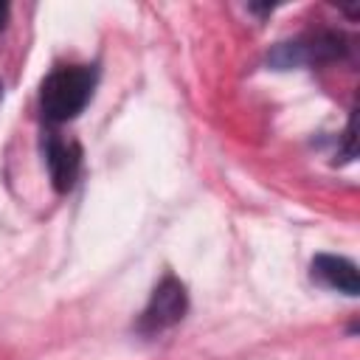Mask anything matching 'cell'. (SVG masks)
Wrapping results in <instances>:
<instances>
[{"instance_id": "obj_1", "label": "cell", "mask_w": 360, "mask_h": 360, "mask_svg": "<svg viewBox=\"0 0 360 360\" xmlns=\"http://www.w3.org/2000/svg\"><path fill=\"white\" fill-rule=\"evenodd\" d=\"M98 84L96 65H59L39 84V112L48 127L68 124L84 112Z\"/></svg>"}, {"instance_id": "obj_2", "label": "cell", "mask_w": 360, "mask_h": 360, "mask_svg": "<svg viewBox=\"0 0 360 360\" xmlns=\"http://www.w3.org/2000/svg\"><path fill=\"white\" fill-rule=\"evenodd\" d=\"M346 53H349V42L343 34H338L332 28H318V31H307L295 39L278 42L267 53V62L278 70H290V68L329 65V62L343 59Z\"/></svg>"}, {"instance_id": "obj_3", "label": "cell", "mask_w": 360, "mask_h": 360, "mask_svg": "<svg viewBox=\"0 0 360 360\" xmlns=\"http://www.w3.org/2000/svg\"><path fill=\"white\" fill-rule=\"evenodd\" d=\"M186 312H188V290L174 273H166L155 284L146 307L141 309L135 321V332L141 338H160L163 332L174 329L186 318Z\"/></svg>"}, {"instance_id": "obj_4", "label": "cell", "mask_w": 360, "mask_h": 360, "mask_svg": "<svg viewBox=\"0 0 360 360\" xmlns=\"http://www.w3.org/2000/svg\"><path fill=\"white\" fill-rule=\"evenodd\" d=\"M42 155H45V166H48V177L53 191L68 194L82 174V146L73 138H65L62 132H56L53 127H48L42 132Z\"/></svg>"}, {"instance_id": "obj_5", "label": "cell", "mask_w": 360, "mask_h": 360, "mask_svg": "<svg viewBox=\"0 0 360 360\" xmlns=\"http://www.w3.org/2000/svg\"><path fill=\"white\" fill-rule=\"evenodd\" d=\"M312 281H318L326 290H338L349 298H354L360 292V278H357V267L352 259L346 256H335V253H318L312 259Z\"/></svg>"}, {"instance_id": "obj_6", "label": "cell", "mask_w": 360, "mask_h": 360, "mask_svg": "<svg viewBox=\"0 0 360 360\" xmlns=\"http://www.w3.org/2000/svg\"><path fill=\"white\" fill-rule=\"evenodd\" d=\"M6 22H8V3H0V31L6 28Z\"/></svg>"}, {"instance_id": "obj_7", "label": "cell", "mask_w": 360, "mask_h": 360, "mask_svg": "<svg viewBox=\"0 0 360 360\" xmlns=\"http://www.w3.org/2000/svg\"><path fill=\"white\" fill-rule=\"evenodd\" d=\"M0 98H3V84H0Z\"/></svg>"}]
</instances>
